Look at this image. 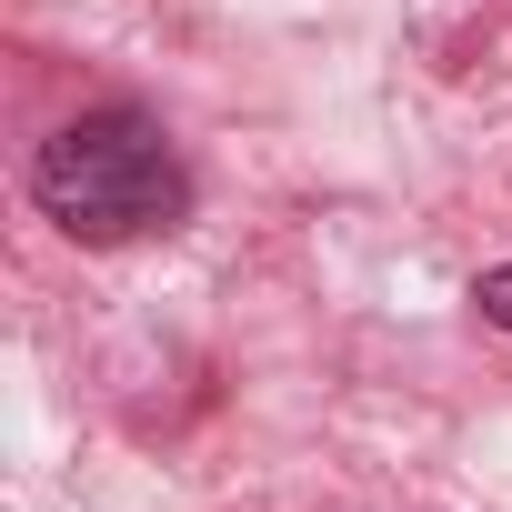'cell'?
I'll return each mask as SVG.
<instances>
[{"label": "cell", "mask_w": 512, "mask_h": 512, "mask_svg": "<svg viewBox=\"0 0 512 512\" xmlns=\"http://www.w3.org/2000/svg\"><path fill=\"white\" fill-rule=\"evenodd\" d=\"M31 201L91 241V251H121V241H151L191 211V171L171 151V131L141 111V101H101L81 121H61L31 161Z\"/></svg>", "instance_id": "obj_1"}, {"label": "cell", "mask_w": 512, "mask_h": 512, "mask_svg": "<svg viewBox=\"0 0 512 512\" xmlns=\"http://www.w3.org/2000/svg\"><path fill=\"white\" fill-rule=\"evenodd\" d=\"M472 312H482V322H492V332H512V262H502V272H482V282H472Z\"/></svg>", "instance_id": "obj_2"}]
</instances>
